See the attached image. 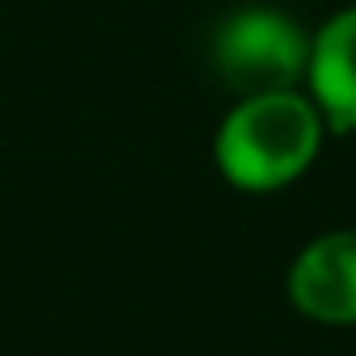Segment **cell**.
I'll return each instance as SVG.
<instances>
[{
  "label": "cell",
  "instance_id": "cell-1",
  "mask_svg": "<svg viewBox=\"0 0 356 356\" xmlns=\"http://www.w3.org/2000/svg\"><path fill=\"white\" fill-rule=\"evenodd\" d=\"M318 151V113L293 88L243 97L218 130V168L239 189L289 185Z\"/></svg>",
  "mask_w": 356,
  "mask_h": 356
},
{
  "label": "cell",
  "instance_id": "cell-2",
  "mask_svg": "<svg viewBox=\"0 0 356 356\" xmlns=\"http://www.w3.org/2000/svg\"><path fill=\"white\" fill-rule=\"evenodd\" d=\"M310 63L306 34L277 9H239L214 38V72L239 97L285 92Z\"/></svg>",
  "mask_w": 356,
  "mask_h": 356
},
{
  "label": "cell",
  "instance_id": "cell-3",
  "mask_svg": "<svg viewBox=\"0 0 356 356\" xmlns=\"http://www.w3.org/2000/svg\"><path fill=\"white\" fill-rule=\"evenodd\" d=\"M289 298L318 323H356V231L314 239L293 260Z\"/></svg>",
  "mask_w": 356,
  "mask_h": 356
},
{
  "label": "cell",
  "instance_id": "cell-4",
  "mask_svg": "<svg viewBox=\"0 0 356 356\" xmlns=\"http://www.w3.org/2000/svg\"><path fill=\"white\" fill-rule=\"evenodd\" d=\"M306 67L327 122L335 130H356V9L323 26Z\"/></svg>",
  "mask_w": 356,
  "mask_h": 356
}]
</instances>
